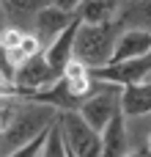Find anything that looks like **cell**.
Listing matches in <instances>:
<instances>
[{"label": "cell", "instance_id": "4fadbf2b", "mask_svg": "<svg viewBox=\"0 0 151 157\" xmlns=\"http://www.w3.org/2000/svg\"><path fill=\"white\" fill-rule=\"evenodd\" d=\"M121 110L127 119H140L151 113V80L132 83L121 91Z\"/></svg>", "mask_w": 151, "mask_h": 157}, {"label": "cell", "instance_id": "6da1fadb", "mask_svg": "<svg viewBox=\"0 0 151 157\" xmlns=\"http://www.w3.org/2000/svg\"><path fill=\"white\" fill-rule=\"evenodd\" d=\"M61 110L47 105V102H36V99H25V102H14V110L6 121V130L0 135V152L3 157L14 152L17 146L39 138L41 132H47L55 121H58Z\"/></svg>", "mask_w": 151, "mask_h": 157}, {"label": "cell", "instance_id": "7c38bea8", "mask_svg": "<svg viewBox=\"0 0 151 157\" xmlns=\"http://www.w3.org/2000/svg\"><path fill=\"white\" fill-rule=\"evenodd\" d=\"M124 6H127V0H83L74 14L88 25H102V22L118 19Z\"/></svg>", "mask_w": 151, "mask_h": 157}, {"label": "cell", "instance_id": "7a4b0ae2", "mask_svg": "<svg viewBox=\"0 0 151 157\" xmlns=\"http://www.w3.org/2000/svg\"><path fill=\"white\" fill-rule=\"evenodd\" d=\"M121 30H124V25L118 19L102 22V25L83 22L80 30H77V41H74V58H80L91 69H99V66L113 63V55H116V44H118Z\"/></svg>", "mask_w": 151, "mask_h": 157}, {"label": "cell", "instance_id": "cb8c5ba5", "mask_svg": "<svg viewBox=\"0 0 151 157\" xmlns=\"http://www.w3.org/2000/svg\"><path fill=\"white\" fill-rule=\"evenodd\" d=\"M149 152H151V135H149Z\"/></svg>", "mask_w": 151, "mask_h": 157}, {"label": "cell", "instance_id": "d6986e66", "mask_svg": "<svg viewBox=\"0 0 151 157\" xmlns=\"http://www.w3.org/2000/svg\"><path fill=\"white\" fill-rule=\"evenodd\" d=\"M80 3H83V0H52V6L63 8V11H77V8H80Z\"/></svg>", "mask_w": 151, "mask_h": 157}, {"label": "cell", "instance_id": "3957f363", "mask_svg": "<svg viewBox=\"0 0 151 157\" xmlns=\"http://www.w3.org/2000/svg\"><path fill=\"white\" fill-rule=\"evenodd\" d=\"M58 124L63 130L69 152L77 157H102V132L94 130L80 110H63L58 116Z\"/></svg>", "mask_w": 151, "mask_h": 157}, {"label": "cell", "instance_id": "8992f818", "mask_svg": "<svg viewBox=\"0 0 151 157\" xmlns=\"http://www.w3.org/2000/svg\"><path fill=\"white\" fill-rule=\"evenodd\" d=\"M80 25H83V19L74 17V22H72L63 33H58V36L44 47V58H47L50 66H52L55 72H61V75H63V69H66V66L72 63V58H74V41H77Z\"/></svg>", "mask_w": 151, "mask_h": 157}, {"label": "cell", "instance_id": "9c48e42d", "mask_svg": "<svg viewBox=\"0 0 151 157\" xmlns=\"http://www.w3.org/2000/svg\"><path fill=\"white\" fill-rule=\"evenodd\" d=\"M50 3H52V0H0L8 25L22 28V30H33V19H36L39 11L47 8Z\"/></svg>", "mask_w": 151, "mask_h": 157}, {"label": "cell", "instance_id": "2e32d148", "mask_svg": "<svg viewBox=\"0 0 151 157\" xmlns=\"http://www.w3.org/2000/svg\"><path fill=\"white\" fill-rule=\"evenodd\" d=\"M47 135H50V130H47V132H41L39 138H33V141L22 144V146H17L14 152H8L6 157H41V152H44V144H47Z\"/></svg>", "mask_w": 151, "mask_h": 157}, {"label": "cell", "instance_id": "603a6c76", "mask_svg": "<svg viewBox=\"0 0 151 157\" xmlns=\"http://www.w3.org/2000/svg\"><path fill=\"white\" fill-rule=\"evenodd\" d=\"M127 157H143V155H138V152H132V155H127Z\"/></svg>", "mask_w": 151, "mask_h": 157}, {"label": "cell", "instance_id": "ba28073f", "mask_svg": "<svg viewBox=\"0 0 151 157\" xmlns=\"http://www.w3.org/2000/svg\"><path fill=\"white\" fill-rule=\"evenodd\" d=\"M129 152V132L124 110L113 116V121L102 130V157H127Z\"/></svg>", "mask_w": 151, "mask_h": 157}, {"label": "cell", "instance_id": "d4e9b609", "mask_svg": "<svg viewBox=\"0 0 151 157\" xmlns=\"http://www.w3.org/2000/svg\"><path fill=\"white\" fill-rule=\"evenodd\" d=\"M149 80H151V77H149Z\"/></svg>", "mask_w": 151, "mask_h": 157}, {"label": "cell", "instance_id": "44dd1931", "mask_svg": "<svg viewBox=\"0 0 151 157\" xmlns=\"http://www.w3.org/2000/svg\"><path fill=\"white\" fill-rule=\"evenodd\" d=\"M0 83H11V80H8V75H6L3 69H0Z\"/></svg>", "mask_w": 151, "mask_h": 157}, {"label": "cell", "instance_id": "5b68a950", "mask_svg": "<svg viewBox=\"0 0 151 157\" xmlns=\"http://www.w3.org/2000/svg\"><path fill=\"white\" fill-rule=\"evenodd\" d=\"M96 80H105V83H113V86H132V83H143L151 77V55L143 58H129V61H113L107 66H99V69H91Z\"/></svg>", "mask_w": 151, "mask_h": 157}, {"label": "cell", "instance_id": "277c9868", "mask_svg": "<svg viewBox=\"0 0 151 157\" xmlns=\"http://www.w3.org/2000/svg\"><path fill=\"white\" fill-rule=\"evenodd\" d=\"M58 77H61V72H55V69L50 66V61L44 58V52H39V55L28 58V61L17 69V75H14V86L19 88L22 97L30 99V97H36L39 91L50 88Z\"/></svg>", "mask_w": 151, "mask_h": 157}, {"label": "cell", "instance_id": "7402d4cb", "mask_svg": "<svg viewBox=\"0 0 151 157\" xmlns=\"http://www.w3.org/2000/svg\"><path fill=\"white\" fill-rule=\"evenodd\" d=\"M3 130H6V121H3V116H0V135H3Z\"/></svg>", "mask_w": 151, "mask_h": 157}, {"label": "cell", "instance_id": "ffe728a7", "mask_svg": "<svg viewBox=\"0 0 151 157\" xmlns=\"http://www.w3.org/2000/svg\"><path fill=\"white\" fill-rule=\"evenodd\" d=\"M6 25H8V19H6V14H3V6H0V36H3V30H6Z\"/></svg>", "mask_w": 151, "mask_h": 157}, {"label": "cell", "instance_id": "52a82bcc", "mask_svg": "<svg viewBox=\"0 0 151 157\" xmlns=\"http://www.w3.org/2000/svg\"><path fill=\"white\" fill-rule=\"evenodd\" d=\"M74 17H77L74 11H63V8H58V6H52V3H50V6H47V8H41V11H39V17L33 19V33H39V36H41V41H47V44H50L58 33H63V30L74 22ZM47 44H44V47H47Z\"/></svg>", "mask_w": 151, "mask_h": 157}, {"label": "cell", "instance_id": "30bf717a", "mask_svg": "<svg viewBox=\"0 0 151 157\" xmlns=\"http://www.w3.org/2000/svg\"><path fill=\"white\" fill-rule=\"evenodd\" d=\"M151 55V33L140 28H124L116 44L113 61H129V58H143Z\"/></svg>", "mask_w": 151, "mask_h": 157}, {"label": "cell", "instance_id": "9a60e30c", "mask_svg": "<svg viewBox=\"0 0 151 157\" xmlns=\"http://www.w3.org/2000/svg\"><path fill=\"white\" fill-rule=\"evenodd\" d=\"M41 157H69V146H66V138H63V130H61L58 121L50 127V135H47Z\"/></svg>", "mask_w": 151, "mask_h": 157}, {"label": "cell", "instance_id": "8fae6325", "mask_svg": "<svg viewBox=\"0 0 151 157\" xmlns=\"http://www.w3.org/2000/svg\"><path fill=\"white\" fill-rule=\"evenodd\" d=\"M30 99H36V102H47V105H52V108H58L61 113L63 110H80V105L85 102L83 97H77L74 91H72V86H69V80L61 75L50 88H44V91H39L36 97H30Z\"/></svg>", "mask_w": 151, "mask_h": 157}, {"label": "cell", "instance_id": "ac0fdd59", "mask_svg": "<svg viewBox=\"0 0 151 157\" xmlns=\"http://www.w3.org/2000/svg\"><path fill=\"white\" fill-rule=\"evenodd\" d=\"M41 44H44V41H41V36H39V33H33V30H28V33H25V39H22V44H19V50H22L28 58H33V55L44 52V50H41Z\"/></svg>", "mask_w": 151, "mask_h": 157}, {"label": "cell", "instance_id": "5bb4252c", "mask_svg": "<svg viewBox=\"0 0 151 157\" xmlns=\"http://www.w3.org/2000/svg\"><path fill=\"white\" fill-rule=\"evenodd\" d=\"M118 22L124 28H140L151 33V0H127Z\"/></svg>", "mask_w": 151, "mask_h": 157}, {"label": "cell", "instance_id": "e0dca14e", "mask_svg": "<svg viewBox=\"0 0 151 157\" xmlns=\"http://www.w3.org/2000/svg\"><path fill=\"white\" fill-rule=\"evenodd\" d=\"M25 33H28V30H22V28L6 25V30H3V36H0V50H17V47L22 44Z\"/></svg>", "mask_w": 151, "mask_h": 157}]
</instances>
